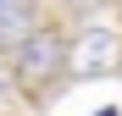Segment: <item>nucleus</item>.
I'll use <instances>...</instances> for the list:
<instances>
[{"label": "nucleus", "instance_id": "nucleus-1", "mask_svg": "<svg viewBox=\"0 0 122 116\" xmlns=\"http://www.w3.org/2000/svg\"><path fill=\"white\" fill-rule=\"evenodd\" d=\"M67 55H72V44L61 39L56 28H45L39 22L22 44H11L6 50V61H11V77H17V88L22 94H39V88H50L61 72H67Z\"/></svg>", "mask_w": 122, "mask_h": 116}, {"label": "nucleus", "instance_id": "nucleus-2", "mask_svg": "<svg viewBox=\"0 0 122 116\" xmlns=\"http://www.w3.org/2000/svg\"><path fill=\"white\" fill-rule=\"evenodd\" d=\"M117 66V33L111 28H83L72 39V55H67V72L72 77H100Z\"/></svg>", "mask_w": 122, "mask_h": 116}, {"label": "nucleus", "instance_id": "nucleus-3", "mask_svg": "<svg viewBox=\"0 0 122 116\" xmlns=\"http://www.w3.org/2000/svg\"><path fill=\"white\" fill-rule=\"evenodd\" d=\"M33 28H39V11H33V0H0V50L22 44Z\"/></svg>", "mask_w": 122, "mask_h": 116}, {"label": "nucleus", "instance_id": "nucleus-4", "mask_svg": "<svg viewBox=\"0 0 122 116\" xmlns=\"http://www.w3.org/2000/svg\"><path fill=\"white\" fill-rule=\"evenodd\" d=\"M78 6H106V0H78Z\"/></svg>", "mask_w": 122, "mask_h": 116}]
</instances>
